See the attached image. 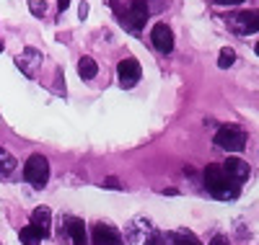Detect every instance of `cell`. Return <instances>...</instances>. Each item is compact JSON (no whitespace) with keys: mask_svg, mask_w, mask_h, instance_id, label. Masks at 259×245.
Here are the masks:
<instances>
[{"mask_svg":"<svg viewBox=\"0 0 259 245\" xmlns=\"http://www.w3.org/2000/svg\"><path fill=\"white\" fill-rule=\"evenodd\" d=\"M109 3H112V8H114L117 16H119V24H122L130 34H140V31H143L145 21L150 18L148 0H130L124 8L117 6V0H109Z\"/></svg>","mask_w":259,"mask_h":245,"instance_id":"cell-1","label":"cell"},{"mask_svg":"<svg viewBox=\"0 0 259 245\" xmlns=\"http://www.w3.org/2000/svg\"><path fill=\"white\" fill-rule=\"evenodd\" d=\"M205 186L215 199H236L239 196V186H236L231 178L226 175L223 165H207L205 168Z\"/></svg>","mask_w":259,"mask_h":245,"instance_id":"cell-2","label":"cell"},{"mask_svg":"<svg viewBox=\"0 0 259 245\" xmlns=\"http://www.w3.org/2000/svg\"><path fill=\"white\" fill-rule=\"evenodd\" d=\"M246 142H249V135L236 124H226V127H221L218 132H215V145H218L221 150H226V152H244Z\"/></svg>","mask_w":259,"mask_h":245,"instance_id":"cell-3","label":"cell"},{"mask_svg":"<svg viewBox=\"0 0 259 245\" xmlns=\"http://www.w3.org/2000/svg\"><path fill=\"white\" fill-rule=\"evenodd\" d=\"M24 178L26 183H31L34 189H45L50 181V163L45 155H31L24 165Z\"/></svg>","mask_w":259,"mask_h":245,"instance_id":"cell-4","label":"cell"},{"mask_svg":"<svg viewBox=\"0 0 259 245\" xmlns=\"http://www.w3.org/2000/svg\"><path fill=\"white\" fill-rule=\"evenodd\" d=\"M256 18H259L256 11L233 13V16H228V29L236 31V34H241V36H246V34H256V29H259V21H256Z\"/></svg>","mask_w":259,"mask_h":245,"instance_id":"cell-5","label":"cell"},{"mask_svg":"<svg viewBox=\"0 0 259 245\" xmlns=\"http://www.w3.org/2000/svg\"><path fill=\"white\" fill-rule=\"evenodd\" d=\"M143 75V68H140V62L135 57H127L117 65V78H119V85L122 88H133Z\"/></svg>","mask_w":259,"mask_h":245,"instance_id":"cell-6","label":"cell"},{"mask_svg":"<svg viewBox=\"0 0 259 245\" xmlns=\"http://www.w3.org/2000/svg\"><path fill=\"white\" fill-rule=\"evenodd\" d=\"M91 240H94V245H119L122 235L117 227L106 225V222H99V225L91 227Z\"/></svg>","mask_w":259,"mask_h":245,"instance_id":"cell-7","label":"cell"},{"mask_svg":"<svg viewBox=\"0 0 259 245\" xmlns=\"http://www.w3.org/2000/svg\"><path fill=\"white\" fill-rule=\"evenodd\" d=\"M150 41H153V47L161 54H168L171 49H174V31H171L166 24H156L153 31H150Z\"/></svg>","mask_w":259,"mask_h":245,"instance_id":"cell-8","label":"cell"},{"mask_svg":"<svg viewBox=\"0 0 259 245\" xmlns=\"http://www.w3.org/2000/svg\"><path fill=\"white\" fill-rule=\"evenodd\" d=\"M31 227L39 232L41 240L52 235V230H50L52 227V212H50V207H36L31 212Z\"/></svg>","mask_w":259,"mask_h":245,"instance_id":"cell-9","label":"cell"},{"mask_svg":"<svg viewBox=\"0 0 259 245\" xmlns=\"http://www.w3.org/2000/svg\"><path fill=\"white\" fill-rule=\"evenodd\" d=\"M223 170H226V175L231 178L233 183H244L246 178L251 175L249 163H246V160H241V158H228V160L223 163Z\"/></svg>","mask_w":259,"mask_h":245,"instance_id":"cell-10","label":"cell"},{"mask_svg":"<svg viewBox=\"0 0 259 245\" xmlns=\"http://www.w3.org/2000/svg\"><path fill=\"white\" fill-rule=\"evenodd\" d=\"M16 65H18V70L24 73V75L34 78V75H36V68L41 65V52H36L34 47H26L24 54L16 57Z\"/></svg>","mask_w":259,"mask_h":245,"instance_id":"cell-11","label":"cell"},{"mask_svg":"<svg viewBox=\"0 0 259 245\" xmlns=\"http://www.w3.org/2000/svg\"><path fill=\"white\" fill-rule=\"evenodd\" d=\"M65 230H68L73 245H89V235H85V225L78 217H65Z\"/></svg>","mask_w":259,"mask_h":245,"instance_id":"cell-12","label":"cell"},{"mask_svg":"<svg viewBox=\"0 0 259 245\" xmlns=\"http://www.w3.org/2000/svg\"><path fill=\"white\" fill-rule=\"evenodd\" d=\"M16 158L6 150V147H0V178H11L16 173Z\"/></svg>","mask_w":259,"mask_h":245,"instance_id":"cell-13","label":"cell"},{"mask_svg":"<svg viewBox=\"0 0 259 245\" xmlns=\"http://www.w3.org/2000/svg\"><path fill=\"white\" fill-rule=\"evenodd\" d=\"M96 73H99V65H96L91 57H80V59H78V75H80L83 80H94Z\"/></svg>","mask_w":259,"mask_h":245,"instance_id":"cell-14","label":"cell"},{"mask_svg":"<svg viewBox=\"0 0 259 245\" xmlns=\"http://www.w3.org/2000/svg\"><path fill=\"white\" fill-rule=\"evenodd\" d=\"M168 237H171V242H174V245H202L197 240V235L189 232V230H174Z\"/></svg>","mask_w":259,"mask_h":245,"instance_id":"cell-15","label":"cell"},{"mask_svg":"<svg viewBox=\"0 0 259 245\" xmlns=\"http://www.w3.org/2000/svg\"><path fill=\"white\" fill-rule=\"evenodd\" d=\"M18 237H21V242L24 245H39L41 242V237H39V232L29 225V227H21V232H18Z\"/></svg>","mask_w":259,"mask_h":245,"instance_id":"cell-16","label":"cell"},{"mask_svg":"<svg viewBox=\"0 0 259 245\" xmlns=\"http://www.w3.org/2000/svg\"><path fill=\"white\" fill-rule=\"evenodd\" d=\"M236 62V52L233 49H221V57H218V68H223V70H228L231 68V65Z\"/></svg>","mask_w":259,"mask_h":245,"instance_id":"cell-17","label":"cell"},{"mask_svg":"<svg viewBox=\"0 0 259 245\" xmlns=\"http://www.w3.org/2000/svg\"><path fill=\"white\" fill-rule=\"evenodd\" d=\"M166 240H168V237H166L163 232H158V230H150L143 245H166Z\"/></svg>","mask_w":259,"mask_h":245,"instance_id":"cell-18","label":"cell"},{"mask_svg":"<svg viewBox=\"0 0 259 245\" xmlns=\"http://www.w3.org/2000/svg\"><path fill=\"white\" fill-rule=\"evenodd\" d=\"M29 8H31L34 16H45V13H47V6H45V3H36V0H31Z\"/></svg>","mask_w":259,"mask_h":245,"instance_id":"cell-19","label":"cell"},{"mask_svg":"<svg viewBox=\"0 0 259 245\" xmlns=\"http://www.w3.org/2000/svg\"><path fill=\"white\" fill-rule=\"evenodd\" d=\"M104 186H106V189H112V191H117V189H122V186H119V181H117V178H114V175H112V178H106V181H104Z\"/></svg>","mask_w":259,"mask_h":245,"instance_id":"cell-20","label":"cell"},{"mask_svg":"<svg viewBox=\"0 0 259 245\" xmlns=\"http://www.w3.org/2000/svg\"><path fill=\"white\" fill-rule=\"evenodd\" d=\"M210 3H215V6H241L244 0H210Z\"/></svg>","mask_w":259,"mask_h":245,"instance_id":"cell-21","label":"cell"},{"mask_svg":"<svg viewBox=\"0 0 259 245\" xmlns=\"http://www.w3.org/2000/svg\"><path fill=\"white\" fill-rule=\"evenodd\" d=\"M210 245H228V240H226L223 235H215V237L210 240Z\"/></svg>","mask_w":259,"mask_h":245,"instance_id":"cell-22","label":"cell"},{"mask_svg":"<svg viewBox=\"0 0 259 245\" xmlns=\"http://www.w3.org/2000/svg\"><path fill=\"white\" fill-rule=\"evenodd\" d=\"M78 13H80V18H85V16H89V3H80Z\"/></svg>","mask_w":259,"mask_h":245,"instance_id":"cell-23","label":"cell"},{"mask_svg":"<svg viewBox=\"0 0 259 245\" xmlns=\"http://www.w3.org/2000/svg\"><path fill=\"white\" fill-rule=\"evenodd\" d=\"M57 6H60V11H68V6H70V0H57Z\"/></svg>","mask_w":259,"mask_h":245,"instance_id":"cell-24","label":"cell"},{"mask_svg":"<svg viewBox=\"0 0 259 245\" xmlns=\"http://www.w3.org/2000/svg\"><path fill=\"white\" fill-rule=\"evenodd\" d=\"M0 52H3V41H0Z\"/></svg>","mask_w":259,"mask_h":245,"instance_id":"cell-25","label":"cell"}]
</instances>
